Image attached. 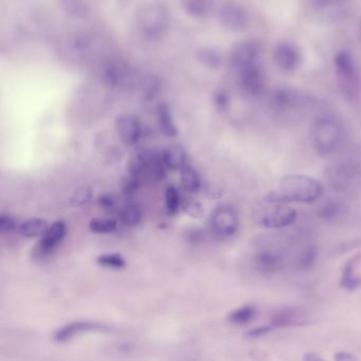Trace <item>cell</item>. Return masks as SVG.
<instances>
[{"label":"cell","instance_id":"obj_45","mask_svg":"<svg viewBox=\"0 0 361 361\" xmlns=\"http://www.w3.org/2000/svg\"><path fill=\"white\" fill-rule=\"evenodd\" d=\"M305 361H318L323 360L322 357L318 356L316 353H307L305 356L303 357Z\"/></svg>","mask_w":361,"mask_h":361},{"label":"cell","instance_id":"obj_30","mask_svg":"<svg viewBox=\"0 0 361 361\" xmlns=\"http://www.w3.org/2000/svg\"><path fill=\"white\" fill-rule=\"evenodd\" d=\"M120 219H121L124 225L133 227V226H137L140 224L141 219H142V212H141L139 207L135 206V204H130V206L126 207L121 211Z\"/></svg>","mask_w":361,"mask_h":361},{"label":"cell","instance_id":"obj_8","mask_svg":"<svg viewBox=\"0 0 361 361\" xmlns=\"http://www.w3.org/2000/svg\"><path fill=\"white\" fill-rule=\"evenodd\" d=\"M235 73L238 75V88L245 97L255 99L263 94L266 86V75L261 63Z\"/></svg>","mask_w":361,"mask_h":361},{"label":"cell","instance_id":"obj_12","mask_svg":"<svg viewBox=\"0 0 361 361\" xmlns=\"http://www.w3.org/2000/svg\"><path fill=\"white\" fill-rule=\"evenodd\" d=\"M101 79L111 88H124L133 85L135 81L132 68L123 61L111 60L101 69Z\"/></svg>","mask_w":361,"mask_h":361},{"label":"cell","instance_id":"obj_38","mask_svg":"<svg viewBox=\"0 0 361 361\" xmlns=\"http://www.w3.org/2000/svg\"><path fill=\"white\" fill-rule=\"evenodd\" d=\"M20 225H18L16 219H14L12 215L7 214V213H1L0 215V231L4 232H12L14 230L18 229Z\"/></svg>","mask_w":361,"mask_h":361},{"label":"cell","instance_id":"obj_4","mask_svg":"<svg viewBox=\"0 0 361 361\" xmlns=\"http://www.w3.org/2000/svg\"><path fill=\"white\" fill-rule=\"evenodd\" d=\"M312 145L322 156H331L337 153L344 141L345 130L339 120L331 115L319 116L312 126Z\"/></svg>","mask_w":361,"mask_h":361},{"label":"cell","instance_id":"obj_5","mask_svg":"<svg viewBox=\"0 0 361 361\" xmlns=\"http://www.w3.org/2000/svg\"><path fill=\"white\" fill-rule=\"evenodd\" d=\"M327 179L336 191L352 193L361 189V159L352 156L338 158L327 168Z\"/></svg>","mask_w":361,"mask_h":361},{"label":"cell","instance_id":"obj_41","mask_svg":"<svg viewBox=\"0 0 361 361\" xmlns=\"http://www.w3.org/2000/svg\"><path fill=\"white\" fill-rule=\"evenodd\" d=\"M272 329L271 327L269 326V324L264 325V326L255 327V329H251L248 333V336L251 338H259L266 335V334L270 333Z\"/></svg>","mask_w":361,"mask_h":361},{"label":"cell","instance_id":"obj_20","mask_svg":"<svg viewBox=\"0 0 361 361\" xmlns=\"http://www.w3.org/2000/svg\"><path fill=\"white\" fill-rule=\"evenodd\" d=\"M161 153L164 164L170 170L180 171L187 164V153L181 145H170Z\"/></svg>","mask_w":361,"mask_h":361},{"label":"cell","instance_id":"obj_10","mask_svg":"<svg viewBox=\"0 0 361 361\" xmlns=\"http://www.w3.org/2000/svg\"><path fill=\"white\" fill-rule=\"evenodd\" d=\"M240 227L238 211L229 204L217 207L211 215V228L219 238H231Z\"/></svg>","mask_w":361,"mask_h":361},{"label":"cell","instance_id":"obj_28","mask_svg":"<svg viewBox=\"0 0 361 361\" xmlns=\"http://www.w3.org/2000/svg\"><path fill=\"white\" fill-rule=\"evenodd\" d=\"M138 86L143 98L149 100L155 98L161 90V82L155 75H149L141 78L140 81L138 82Z\"/></svg>","mask_w":361,"mask_h":361},{"label":"cell","instance_id":"obj_22","mask_svg":"<svg viewBox=\"0 0 361 361\" xmlns=\"http://www.w3.org/2000/svg\"><path fill=\"white\" fill-rule=\"evenodd\" d=\"M151 154L152 152L147 149H137L136 151L133 152L128 161V174L138 176L141 173L145 172L149 166Z\"/></svg>","mask_w":361,"mask_h":361},{"label":"cell","instance_id":"obj_35","mask_svg":"<svg viewBox=\"0 0 361 361\" xmlns=\"http://www.w3.org/2000/svg\"><path fill=\"white\" fill-rule=\"evenodd\" d=\"M92 197V191L90 188L84 187L73 193L71 198V206L73 208L85 206Z\"/></svg>","mask_w":361,"mask_h":361},{"label":"cell","instance_id":"obj_42","mask_svg":"<svg viewBox=\"0 0 361 361\" xmlns=\"http://www.w3.org/2000/svg\"><path fill=\"white\" fill-rule=\"evenodd\" d=\"M99 204L104 209H113L115 206V200L109 194H104L99 197Z\"/></svg>","mask_w":361,"mask_h":361},{"label":"cell","instance_id":"obj_1","mask_svg":"<svg viewBox=\"0 0 361 361\" xmlns=\"http://www.w3.org/2000/svg\"><path fill=\"white\" fill-rule=\"evenodd\" d=\"M323 187L318 180L306 175H287L279 183L278 191L271 192L265 197L267 202H308L320 200Z\"/></svg>","mask_w":361,"mask_h":361},{"label":"cell","instance_id":"obj_46","mask_svg":"<svg viewBox=\"0 0 361 361\" xmlns=\"http://www.w3.org/2000/svg\"><path fill=\"white\" fill-rule=\"evenodd\" d=\"M359 37H360L361 39V22L360 24H359Z\"/></svg>","mask_w":361,"mask_h":361},{"label":"cell","instance_id":"obj_34","mask_svg":"<svg viewBox=\"0 0 361 361\" xmlns=\"http://www.w3.org/2000/svg\"><path fill=\"white\" fill-rule=\"evenodd\" d=\"M98 263L105 267L114 268V269H121L126 267V259L118 253H107L98 257Z\"/></svg>","mask_w":361,"mask_h":361},{"label":"cell","instance_id":"obj_26","mask_svg":"<svg viewBox=\"0 0 361 361\" xmlns=\"http://www.w3.org/2000/svg\"><path fill=\"white\" fill-rule=\"evenodd\" d=\"M158 122H159L160 130L166 136H177V128L173 120L172 114L168 105L161 104L158 107L157 111Z\"/></svg>","mask_w":361,"mask_h":361},{"label":"cell","instance_id":"obj_15","mask_svg":"<svg viewBox=\"0 0 361 361\" xmlns=\"http://www.w3.org/2000/svg\"><path fill=\"white\" fill-rule=\"evenodd\" d=\"M274 60L282 71H295L301 64V52L299 48L289 42H281L274 47Z\"/></svg>","mask_w":361,"mask_h":361},{"label":"cell","instance_id":"obj_16","mask_svg":"<svg viewBox=\"0 0 361 361\" xmlns=\"http://www.w3.org/2000/svg\"><path fill=\"white\" fill-rule=\"evenodd\" d=\"M308 324H310V319L303 310L298 307H286L274 314L269 326L271 329H282V327L305 326Z\"/></svg>","mask_w":361,"mask_h":361},{"label":"cell","instance_id":"obj_25","mask_svg":"<svg viewBox=\"0 0 361 361\" xmlns=\"http://www.w3.org/2000/svg\"><path fill=\"white\" fill-rule=\"evenodd\" d=\"M180 178L183 188L191 193H197L202 188V179H200V174L190 164H187L181 169Z\"/></svg>","mask_w":361,"mask_h":361},{"label":"cell","instance_id":"obj_39","mask_svg":"<svg viewBox=\"0 0 361 361\" xmlns=\"http://www.w3.org/2000/svg\"><path fill=\"white\" fill-rule=\"evenodd\" d=\"M139 180L135 175H128L122 181V191L126 196H132L138 191Z\"/></svg>","mask_w":361,"mask_h":361},{"label":"cell","instance_id":"obj_11","mask_svg":"<svg viewBox=\"0 0 361 361\" xmlns=\"http://www.w3.org/2000/svg\"><path fill=\"white\" fill-rule=\"evenodd\" d=\"M67 233L66 224L63 221H54L49 226L46 233L41 236L32 249V257L35 259H45L54 253L59 245L63 242Z\"/></svg>","mask_w":361,"mask_h":361},{"label":"cell","instance_id":"obj_40","mask_svg":"<svg viewBox=\"0 0 361 361\" xmlns=\"http://www.w3.org/2000/svg\"><path fill=\"white\" fill-rule=\"evenodd\" d=\"M214 102L219 111H225L229 105V97L223 90H219L215 94Z\"/></svg>","mask_w":361,"mask_h":361},{"label":"cell","instance_id":"obj_9","mask_svg":"<svg viewBox=\"0 0 361 361\" xmlns=\"http://www.w3.org/2000/svg\"><path fill=\"white\" fill-rule=\"evenodd\" d=\"M263 47L257 41L246 39L240 42L232 48L230 52V64L234 71H238L252 65L261 63Z\"/></svg>","mask_w":361,"mask_h":361},{"label":"cell","instance_id":"obj_3","mask_svg":"<svg viewBox=\"0 0 361 361\" xmlns=\"http://www.w3.org/2000/svg\"><path fill=\"white\" fill-rule=\"evenodd\" d=\"M288 262V251L282 240L272 236L257 238L252 255L255 269L262 276L280 274Z\"/></svg>","mask_w":361,"mask_h":361},{"label":"cell","instance_id":"obj_32","mask_svg":"<svg viewBox=\"0 0 361 361\" xmlns=\"http://www.w3.org/2000/svg\"><path fill=\"white\" fill-rule=\"evenodd\" d=\"M198 60L209 68H219L221 65V56L211 48H204L198 54Z\"/></svg>","mask_w":361,"mask_h":361},{"label":"cell","instance_id":"obj_21","mask_svg":"<svg viewBox=\"0 0 361 361\" xmlns=\"http://www.w3.org/2000/svg\"><path fill=\"white\" fill-rule=\"evenodd\" d=\"M183 10L194 18H206L214 8V0H181Z\"/></svg>","mask_w":361,"mask_h":361},{"label":"cell","instance_id":"obj_33","mask_svg":"<svg viewBox=\"0 0 361 361\" xmlns=\"http://www.w3.org/2000/svg\"><path fill=\"white\" fill-rule=\"evenodd\" d=\"M181 206L180 195L175 187H169L166 191V208L168 214L174 215Z\"/></svg>","mask_w":361,"mask_h":361},{"label":"cell","instance_id":"obj_18","mask_svg":"<svg viewBox=\"0 0 361 361\" xmlns=\"http://www.w3.org/2000/svg\"><path fill=\"white\" fill-rule=\"evenodd\" d=\"M361 261V255H353L342 268L340 285L346 291H355L361 287V276L357 274L356 267Z\"/></svg>","mask_w":361,"mask_h":361},{"label":"cell","instance_id":"obj_23","mask_svg":"<svg viewBox=\"0 0 361 361\" xmlns=\"http://www.w3.org/2000/svg\"><path fill=\"white\" fill-rule=\"evenodd\" d=\"M318 248L314 245H308L298 252L295 265L301 271H306L316 265L318 259Z\"/></svg>","mask_w":361,"mask_h":361},{"label":"cell","instance_id":"obj_14","mask_svg":"<svg viewBox=\"0 0 361 361\" xmlns=\"http://www.w3.org/2000/svg\"><path fill=\"white\" fill-rule=\"evenodd\" d=\"M116 130L122 142L128 147H134L142 137V124L140 120L130 114H124L117 118Z\"/></svg>","mask_w":361,"mask_h":361},{"label":"cell","instance_id":"obj_31","mask_svg":"<svg viewBox=\"0 0 361 361\" xmlns=\"http://www.w3.org/2000/svg\"><path fill=\"white\" fill-rule=\"evenodd\" d=\"M117 227V221L111 219H96L90 223V231L98 234L111 233Z\"/></svg>","mask_w":361,"mask_h":361},{"label":"cell","instance_id":"obj_44","mask_svg":"<svg viewBox=\"0 0 361 361\" xmlns=\"http://www.w3.org/2000/svg\"><path fill=\"white\" fill-rule=\"evenodd\" d=\"M334 358L338 361H353L356 360V357L350 353L345 352V350H341V352H337L334 356Z\"/></svg>","mask_w":361,"mask_h":361},{"label":"cell","instance_id":"obj_36","mask_svg":"<svg viewBox=\"0 0 361 361\" xmlns=\"http://www.w3.org/2000/svg\"><path fill=\"white\" fill-rule=\"evenodd\" d=\"M183 211L190 216L194 217V219H198L204 214V208L200 202H195L194 200H185V202L181 204Z\"/></svg>","mask_w":361,"mask_h":361},{"label":"cell","instance_id":"obj_17","mask_svg":"<svg viewBox=\"0 0 361 361\" xmlns=\"http://www.w3.org/2000/svg\"><path fill=\"white\" fill-rule=\"evenodd\" d=\"M107 326L101 323L90 322V321H77L65 325L62 329H58L54 333V339L56 342H66L73 339L75 336L84 331H106Z\"/></svg>","mask_w":361,"mask_h":361},{"label":"cell","instance_id":"obj_24","mask_svg":"<svg viewBox=\"0 0 361 361\" xmlns=\"http://www.w3.org/2000/svg\"><path fill=\"white\" fill-rule=\"evenodd\" d=\"M48 228H49V226H48L45 219H31L20 224L18 231L26 238H41L46 233Z\"/></svg>","mask_w":361,"mask_h":361},{"label":"cell","instance_id":"obj_13","mask_svg":"<svg viewBox=\"0 0 361 361\" xmlns=\"http://www.w3.org/2000/svg\"><path fill=\"white\" fill-rule=\"evenodd\" d=\"M219 16L224 28L233 32L245 30L250 22L247 10L235 3L225 4L219 10Z\"/></svg>","mask_w":361,"mask_h":361},{"label":"cell","instance_id":"obj_2","mask_svg":"<svg viewBox=\"0 0 361 361\" xmlns=\"http://www.w3.org/2000/svg\"><path fill=\"white\" fill-rule=\"evenodd\" d=\"M134 22L139 37L147 42H158L170 29V11L162 1H147L137 10Z\"/></svg>","mask_w":361,"mask_h":361},{"label":"cell","instance_id":"obj_37","mask_svg":"<svg viewBox=\"0 0 361 361\" xmlns=\"http://www.w3.org/2000/svg\"><path fill=\"white\" fill-rule=\"evenodd\" d=\"M64 7L71 16L78 18L85 16V5L82 0H64Z\"/></svg>","mask_w":361,"mask_h":361},{"label":"cell","instance_id":"obj_7","mask_svg":"<svg viewBox=\"0 0 361 361\" xmlns=\"http://www.w3.org/2000/svg\"><path fill=\"white\" fill-rule=\"evenodd\" d=\"M253 221L266 229H282L295 224L298 213L285 202L263 200L261 204L253 208L251 212Z\"/></svg>","mask_w":361,"mask_h":361},{"label":"cell","instance_id":"obj_29","mask_svg":"<svg viewBox=\"0 0 361 361\" xmlns=\"http://www.w3.org/2000/svg\"><path fill=\"white\" fill-rule=\"evenodd\" d=\"M166 168H168V166L164 164L162 153L152 152L149 166L147 169L152 178L155 179V180H162L166 177Z\"/></svg>","mask_w":361,"mask_h":361},{"label":"cell","instance_id":"obj_6","mask_svg":"<svg viewBox=\"0 0 361 361\" xmlns=\"http://www.w3.org/2000/svg\"><path fill=\"white\" fill-rule=\"evenodd\" d=\"M334 66L342 94L348 100H358L361 97V77L353 54L346 50L338 52L334 59Z\"/></svg>","mask_w":361,"mask_h":361},{"label":"cell","instance_id":"obj_27","mask_svg":"<svg viewBox=\"0 0 361 361\" xmlns=\"http://www.w3.org/2000/svg\"><path fill=\"white\" fill-rule=\"evenodd\" d=\"M257 310L253 305H244L230 312L228 320L232 324L245 325L250 323L257 317Z\"/></svg>","mask_w":361,"mask_h":361},{"label":"cell","instance_id":"obj_19","mask_svg":"<svg viewBox=\"0 0 361 361\" xmlns=\"http://www.w3.org/2000/svg\"><path fill=\"white\" fill-rule=\"evenodd\" d=\"M345 215V207L340 200L329 198L318 209L319 219L325 223L335 224Z\"/></svg>","mask_w":361,"mask_h":361},{"label":"cell","instance_id":"obj_43","mask_svg":"<svg viewBox=\"0 0 361 361\" xmlns=\"http://www.w3.org/2000/svg\"><path fill=\"white\" fill-rule=\"evenodd\" d=\"M317 8H329L341 3L342 0H310Z\"/></svg>","mask_w":361,"mask_h":361}]
</instances>
